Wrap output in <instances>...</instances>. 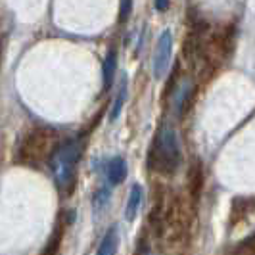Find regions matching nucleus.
Returning a JSON list of instances; mask_svg holds the SVG:
<instances>
[{
  "label": "nucleus",
  "instance_id": "obj_10",
  "mask_svg": "<svg viewBox=\"0 0 255 255\" xmlns=\"http://www.w3.org/2000/svg\"><path fill=\"white\" fill-rule=\"evenodd\" d=\"M155 8L159 12H165L167 8H169V0H155Z\"/></svg>",
  "mask_w": 255,
  "mask_h": 255
},
{
  "label": "nucleus",
  "instance_id": "obj_6",
  "mask_svg": "<svg viewBox=\"0 0 255 255\" xmlns=\"http://www.w3.org/2000/svg\"><path fill=\"white\" fill-rule=\"evenodd\" d=\"M140 204H142V188L134 184V186L130 188V196H128L127 207H125V219H127L128 223L136 219V213H138V209H140Z\"/></svg>",
  "mask_w": 255,
  "mask_h": 255
},
{
  "label": "nucleus",
  "instance_id": "obj_2",
  "mask_svg": "<svg viewBox=\"0 0 255 255\" xmlns=\"http://www.w3.org/2000/svg\"><path fill=\"white\" fill-rule=\"evenodd\" d=\"M81 157V144L79 142H65L56 148L50 155V167L54 180L60 188H69L75 180V167Z\"/></svg>",
  "mask_w": 255,
  "mask_h": 255
},
{
  "label": "nucleus",
  "instance_id": "obj_1",
  "mask_svg": "<svg viewBox=\"0 0 255 255\" xmlns=\"http://www.w3.org/2000/svg\"><path fill=\"white\" fill-rule=\"evenodd\" d=\"M180 163V146L177 140V134L175 130L169 127H163L152 146V152H150V167L157 173H173Z\"/></svg>",
  "mask_w": 255,
  "mask_h": 255
},
{
  "label": "nucleus",
  "instance_id": "obj_4",
  "mask_svg": "<svg viewBox=\"0 0 255 255\" xmlns=\"http://www.w3.org/2000/svg\"><path fill=\"white\" fill-rule=\"evenodd\" d=\"M106 177L110 184H121L127 177V161L123 157H112L106 165Z\"/></svg>",
  "mask_w": 255,
  "mask_h": 255
},
{
  "label": "nucleus",
  "instance_id": "obj_11",
  "mask_svg": "<svg viewBox=\"0 0 255 255\" xmlns=\"http://www.w3.org/2000/svg\"><path fill=\"white\" fill-rule=\"evenodd\" d=\"M248 244H252V246H255V234L252 236V238H250V240H248Z\"/></svg>",
  "mask_w": 255,
  "mask_h": 255
},
{
  "label": "nucleus",
  "instance_id": "obj_9",
  "mask_svg": "<svg viewBox=\"0 0 255 255\" xmlns=\"http://www.w3.org/2000/svg\"><path fill=\"white\" fill-rule=\"evenodd\" d=\"M130 8H132V0H121V6H119V17H121V21L128 19Z\"/></svg>",
  "mask_w": 255,
  "mask_h": 255
},
{
  "label": "nucleus",
  "instance_id": "obj_12",
  "mask_svg": "<svg viewBox=\"0 0 255 255\" xmlns=\"http://www.w3.org/2000/svg\"><path fill=\"white\" fill-rule=\"evenodd\" d=\"M140 255H153V254H152V252H142Z\"/></svg>",
  "mask_w": 255,
  "mask_h": 255
},
{
  "label": "nucleus",
  "instance_id": "obj_3",
  "mask_svg": "<svg viewBox=\"0 0 255 255\" xmlns=\"http://www.w3.org/2000/svg\"><path fill=\"white\" fill-rule=\"evenodd\" d=\"M171 46H173V37H171L169 31H165V33L159 37L155 60H153V75H155V79H161V77L167 73L169 60H171Z\"/></svg>",
  "mask_w": 255,
  "mask_h": 255
},
{
  "label": "nucleus",
  "instance_id": "obj_7",
  "mask_svg": "<svg viewBox=\"0 0 255 255\" xmlns=\"http://www.w3.org/2000/svg\"><path fill=\"white\" fill-rule=\"evenodd\" d=\"M115 67H117V52L110 50L108 56L104 58V65H102V77H104V87L108 89L114 81L115 75Z\"/></svg>",
  "mask_w": 255,
  "mask_h": 255
},
{
  "label": "nucleus",
  "instance_id": "obj_8",
  "mask_svg": "<svg viewBox=\"0 0 255 255\" xmlns=\"http://www.w3.org/2000/svg\"><path fill=\"white\" fill-rule=\"evenodd\" d=\"M125 96H127V81H123V87H121L117 98H115L112 114H110V119H112V121H115V119L119 117V114H121V108H123V104H125Z\"/></svg>",
  "mask_w": 255,
  "mask_h": 255
},
{
  "label": "nucleus",
  "instance_id": "obj_5",
  "mask_svg": "<svg viewBox=\"0 0 255 255\" xmlns=\"http://www.w3.org/2000/svg\"><path fill=\"white\" fill-rule=\"evenodd\" d=\"M117 246H119L117 227H112L102 238V242H100L98 250H96V255H115L117 254Z\"/></svg>",
  "mask_w": 255,
  "mask_h": 255
}]
</instances>
